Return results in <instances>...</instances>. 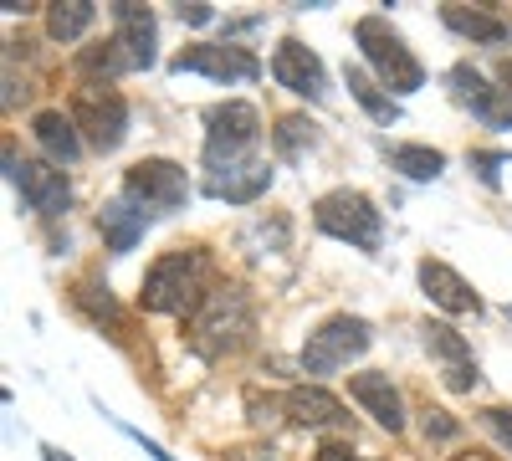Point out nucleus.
Segmentation results:
<instances>
[{
	"label": "nucleus",
	"instance_id": "1",
	"mask_svg": "<svg viewBox=\"0 0 512 461\" xmlns=\"http://www.w3.org/2000/svg\"><path fill=\"white\" fill-rule=\"evenodd\" d=\"M205 277H210V257L200 246L190 251H164V257L144 272V287H139V303L149 313H175V318H190L200 303H205Z\"/></svg>",
	"mask_w": 512,
	"mask_h": 461
},
{
	"label": "nucleus",
	"instance_id": "2",
	"mask_svg": "<svg viewBox=\"0 0 512 461\" xmlns=\"http://www.w3.org/2000/svg\"><path fill=\"white\" fill-rule=\"evenodd\" d=\"M354 41H359V52H364V62L374 67V77H379V88L390 93V98H405V93H420L425 88V67H420V57L405 47V36L390 26V16H359L354 21Z\"/></svg>",
	"mask_w": 512,
	"mask_h": 461
},
{
	"label": "nucleus",
	"instance_id": "3",
	"mask_svg": "<svg viewBox=\"0 0 512 461\" xmlns=\"http://www.w3.org/2000/svg\"><path fill=\"white\" fill-rule=\"evenodd\" d=\"M185 333H190V344H195L205 359H221V354L241 349L246 333H251V298H246L236 282L210 287L205 303L185 318Z\"/></svg>",
	"mask_w": 512,
	"mask_h": 461
},
{
	"label": "nucleus",
	"instance_id": "4",
	"mask_svg": "<svg viewBox=\"0 0 512 461\" xmlns=\"http://www.w3.org/2000/svg\"><path fill=\"white\" fill-rule=\"evenodd\" d=\"M256 139H262V113L246 98H231V103H216L205 113V170H226V164H241V159H256Z\"/></svg>",
	"mask_w": 512,
	"mask_h": 461
},
{
	"label": "nucleus",
	"instance_id": "5",
	"mask_svg": "<svg viewBox=\"0 0 512 461\" xmlns=\"http://www.w3.org/2000/svg\"><path fill=\"white\" fill-rule=\"evenodd\" d=\"M313 226L333 241H349L359 251H379V231H384V216L374 211V200L364 190H328L313 200Z\"/></svg>",
	"mask_w": 512,
	"mask_h": 461
},
{
	"label": "nucleus",
	"instance_id": "6",
	"mask_svg": "<svg viewBox=\"0 0 512 461\" xmlns=\"http://www.w3.org/2000/svg\"><path fill=\"white\" fill-rule=\"evenodd\" d=\"M374 344V323L354 318V313H333L328 323H318L303 344V369L308 374H338L349 359H359Z\"/></svg>",
	"mask_w": 512,
	"mask_h": 461
},
{
	"label": "nucleus",
	"instance_id": "7",
	"mask_svg": "<svg viewBox=\"0 0 512 461\" xmlns=\"http://www.w3.org/2000/svg\"><path fill=\"white\" fill-rule=\"evenodd\" d=\"M72 123H77V134L88 149L113 154L128 139V103H123V93L103 88V82H88V88H77V98H72Z\"/></svg>",
	"mask_w": 512,
	"mask_h": 461
},
{
	"label": "nucleus",
	"instance_id": "8",
	"mask_svg": "<svg viewBox=\"0 0 512 461\" xmlns=\"http://www.w3.org/2000/svg\"><path fill=\"white\" fill-rule=\"evenodd\" d=\"M190 195V180L175 159H139L123 170V200L139 205L144 216H169L180 211Z\"/></svg>",
	"mask_w": 512,
	"mask_h": 461
},
{
	"label": "nucleus",
	"instance_id": "9",
	"mask_svg": "<svg viewBox=\"0 0 512 461\" xmlns=\"http://www.w3.org/2000/svg\"><path fill=\"white\" fill-rule=\"evenodd\" d=\"M6 180L16 185V195H21L26 211L47 216V221L67 216V205H72V185H67V175L57 170V164H41V159H16V149L6 144Z\"/></svg>",
	"mask_w": 512,
	"mask_h": 461
},
{
	"label": "nucleus",
	"instance_id": "10",
	"mask_svg": "<svg viewBox=\"0 0 512 461\" xmlns=\"http://www.w3.org/2000/svg\"><path fill=\"white\" fill-rule=\"evenodd\" d=\"M169 67L216 77V82H256L262 77V62H256L246 47H236V41H195V47H185Z\"/></svg>",
	"mask_w": 512,
	"mask_h": 461
},
{
	"label": "nucleus",
	"instance_id": "11",
	"mask_svg": "<svg viewBox=\"0 0 512 461\" xmlns=\"http://www.w3.org/2000/svg\"><path fill=\"white\" fill-rule=\"evenodd\" d=\"M272 77L282 82L287 93L308 98V103H323L328 98V67L318 62L313 47H303V41H292V36L272 52Z\"/></svg>",
	"mask_w": 512,
	"mask_h": 461
},
{
	"label": "nucleus",
	"instance_id": "12",
	"mask_svg": "<svg viewBox=\"0 0 512 461\" xmlns=\"http://www.w3.org/2000/svg\"><path fill=\"white\" fill-rule=\"evenodd\" d=\"M446 82H451V93H456V103H466L472 108L487 129H512V98L502 93V88H492V82L472 67V62H456L451 72H446Z\"/></svg>",
	"mask_w": 512,
	"mask_h": 461
},
{
	"label": "nucleus",
	"instance_id": "13",
	"mask_svg": "<svg viewBox=\"0 0 512 461\" xmlns=\"http://www.w3.org/2000/svg\"><path fill=\"white\" fill-rule=\"evenodd\" d=\"M113 36H118V47L128 57V67L134 72H149L154 67V11L149 6H134V0H113Z\"/></svg>",
	"mask_w": 512,
	"mask_h": 461
},
{
	"label": "nucleus",
	"instance_id": "14",
	"mask_svg": "<svg viewBox=\"0 0 512 461\" xmlns=\"http://www.w3.org/2000/svg\"><path fill=\"white\" fill-rule=\"evenodd\" d=\"M420 287H425V298H431L441 313H451V318H461V313H482L477 287L466 282L456 267H446L441 257H425V262H420Z\"/></svg>",
	"mask_w": 512,
	"mask_h": 461
},
{
	"label": "nucleus",
	"instance_id": "15",
	"mask_svg": "<svg viewBox=\"0 0 512 461\" xmlns=\"http://www.w3.org/2000/svg\"><path fill=\"white\" fill-rule=\"evenodd\" d=\"M349 395H354V400L364 405V415H374V421L390 431V436L405 431V400H400V390L390 385V374H379V369L349 374Z\"/></svg>",
	"mask_w": 512,
	"mask_h": 461
},
{
	"label": "nucleus",
	"instance_id": "16",
	"mask_svg": "<svg viewBox=\"0 0 512 461\" xmlns=\"http://www.w3.org/2000/svg\"><path fill=\"white\" fill-rule=\"evenodd\" d=\"M272 190V164L262 159H241L226 170H205V195L210 200H231V205H251L256 195Z\"/></svg>",
	"mask_w": 512,
	"mask_h": 461
},
{
	"label": "nucleus",
	"instance_id": "17",
	"mask_svg": "<svg viewBox=\"0 0 512 461\" xmlns=\"http://www.w3.org/2000/svg\"><path fill=\"white\" fill-rule=\"evenodd\" d=\"M31 139L41 144V154H47L57 170L82 154V134H77L72 113H62V108H41V113L31 118Z\"/></svg>",
	"mask_w": 512,
	"mask_h": 461
},
{
	"label": "nucleus",
	"instance_id": "18",
	"mask_svg": "<svg viewBox=\"0 0 512 461\" xmlns=\"http://www.w3.org/2000/svg\"><path fill=\"white\" fill-rule=\"evenodd\" d=\"M282 405H287V415H292L297 426H313V431H323V426H344V421H349L344 400L328 395V390H318V385H297V390H287Z\"/></svg>",
	"mask_w": 512,
	"mask_h": 461
},
{
	"label": "nucleus",
	"instance_id": "19",
	"mask_svg": "<svg viewBox=\"0 0 512 461\" xmlns=\"http://www.w3.org/2000/svg\"><path fill=\"white\" fill-rule=\"evenodd\" d=\"M154 216H144L139 205H128L123 195L118 200H108L103 211H98V231H103V246L113 251V257H128V251L139 246V236H144V226H149Z\"/></svg>",
	"mask_w": 512,
	"mask_h": 461
},
{
	"label": "nucleus",
	"instance_id": "20",
	"mask_svg": "<svg viewBox=\"0 0 512 461\" xmlns=\"http://www.w3.org/2000/svg\"><path fill=\"white\" fill-rule=\"evenodd\" d=\"M441 21L466 36V41H477V47H507L512 41V26L492 11H472V6H441Z\"/></svg>",
	"mask_w": 512,
	"mask_h": 461
},
{
	"label": "nucleus",
	"instance_id": "21",
	"mask_svg": "<svg viewBox=\"0 0 512 461\" xmlns=\"http://www.w3.org/2000/svg\"><path fill=\"white\" fill-rule=\"evenodd\" d=\"M344 82H349V98H354L374 123H384V129H390V123L400 118V103L384 93V88H379V77H369L364 67H344Z\"/></svg>",
	"mask_w": 512,
	"mask_h": 461
},
{
	"label": "nucleus",
	"instance_id": "22",
	"mask_svg": "<svg viewBox=\"0 0 512 461\" xmlns=\"http://www.w3.org/2000/svg\"><path fill=\"white\" fill-rule=\"evenodd\" d=\"M390 154V170H400L405 180H436L446 170V154L431 144H384Z\"/></svg>",
	"mask_w": 512,
	"mask_h": 461
},
{
	"label": "nucleus",
	"instance_id": "23",
	"mask_svg": "<svg viewBox=\"0 0 512 461\" xmlns=\"http://www.w3.org/2000/svg\"><path fill=\"white\" fill-rule=\"evenodd\" d=\"M77 72L82 77H123V72H134V67H128V57H123V47H118V36H103V41H93V47H82L77 52Z\"/></svg>",
	"mask_w": 512,
	"mask_h": 461
},
{
	"label": "nucleus",
	"instance_id": "24",
	"mask_svg": "<svg viewBox=\"0 0 512 461\" xmlns=\"http://www.w3.org/2000/svg\"><path fill=\"white\" fill-rule=\"evenodd\" d=\"M93 21H98L93 0H57V6H47V31H52L57 41H77Z\"/></svg>",
	"mask_w": 512,
	"mask_h": 461
},
{
	"label": "nucleus",
	"instance_id": "25",
	"mask_svg": "<svg viewBox=\"0 0 512 461\" xmlns=\"http://www.w3.org/2000/svg\"><path fill=\"white\" fill-rule=\"evenodd\" d=\"M272 144H277L282 159H303V154L318 144V123H313L308 113H287V118H277Z\"/></svg>",
	"mask_w": 512,
	"mask_h": 461
},
{
	"label": "nucleus",
	"instance_id": "26",
	"mask_svg": "<svg viewBox=\"0 0 512 461\" xmlns=\"http://www.w3.org/2000/svg\"><path fill=\"white\" fill-rule=\"evenodd\" d=\"M425 349H431L446 369H456V364H472V344H466L451 323H425Z\"/></svg>",
	"mask_w": 512,
	"mask_h": 461
},
{
	"label": "nucleus",
	"instance_id": "27",
	"mask_svg": "<svg viewBox=\"0 0 512 461\" xmlns=\"http://www.w3.org/2000/svg\"><path fill=\"white\" fill-rule=\"evenodd\" d=\"M72 298H77V308L82 313H88L98 328H108V333H118V303L108 298V287H77L72 292Z\"/></svg>",
	"mask_w": 512,
	"mask_h": 461
},
{
	"label": "nucleus",
	"instance_id": "28",
	"mask_svg": "<svg viewBox=\"0 0 512 461\" xmlns=\"http://www.w3.org/2000/svg\"><path fill=\"white\" fill-rule=\"evenodd\" d=\"M466 164L477 170V180H482L487 190H497V185H502V164H507V154H502V149H472V154H466Z\"/></svg>",
	"mask_w": 512,
	"mask_h": 461
},
{
	"label": "nucleus",
	"instance_id": "29",
	"mask_svg": "<svg viewBox=\"0 0 512 461\" xmlns=\"http://www.w3.org/2000/svg\"><path fill=\"white\" fill-rule=\"evenodd\" d=\"M425 436H431V441H456L461 436V426H456V415H446V410H425Z\"/></svg>",
	"mask_w": 512,
	"mask_h": 461
},
{
	"label": "nucleus",
	"instance_id": "30",
	"mask_svg": "<svg viewBox=\"0 0 512 461\" xmlns=\"http://www.w3.org/2000/svg\"><path fill=\"white\" fill-rule=\"evenodd\" d=\"M482 426L512 451V410H507V405H487V410H482Z\"/></svg>",
	"mask_w": 512,
	"mask_h": 461
},
{
	"label": "nucleus",
	"instance_id": "31",
	"mask_svg": "<svg viewBox=\"0 0 512 461\" xmlns=\"http://www.w3.org/2000/svg\"><path fill=\"white\" fill-rule=\"evenodd\" d=\"M477 380H482V369H477V359H472V364H456V369H446V390H456V395H466V390H477Z\"/></svg>",
	"mask_w": 512,
	"mask_h": 461
},
{
	"label": "nucleus",
	"instance_id": "32",
	"mask_svg": "<svg viewBox=\"0 0 512 461\" xmlns=\"http://www.w3.org/2000/svg\"><path fill=\"white\" fill-rule=\"evenodd\" d=\"M180 21H190V26H210V21H216V6H205V0H190V6H180Z\"/></svg>",
	"mask_w": 512,
	"mask_h": 461
},
{
	"label": "nucleus",
	"instance_id": "33",
	"mask_svg": "<svg viewBox=\"0 0 512 461\" xmlns=\"http://www.w3.org/2000/svg\"><path fill=\"white\" fill-rule=\"evenodd\" d=\"M318 461H359V451L344 446V441H323V446H318Z\"/></svg>",
	"mask_w": 512,
	"mask_h": 461
},
{
	"label": "nucleus",
	"instance_id": "34",
	"mask_svg": "<svg viewBox=\"0 0 512 461\" xmlns=\"http://www.w3.org/2000/svg\"><path fill=\"white\" fill-rule=\"evenodd\" d=\"M118 431H123V436H134V441L144 446V456H154V461H175V456H164V446H154V441H144V431H134V426H123V421H118Z\"/></svg>",
	"mask_w": 512,
	"mask_h": 461
},
{
	"label": "nucleus",
	"instance_id": "35",
	"mask_svg": "<svg viewBox=\"0 0 512 461\" xmlns=\"http://www.w3.org/2000/svg\"><path fill=\"white\" fill-rule=\"evenodd\" d=\"M497 88L512 98V62H497Z\"/></svg>",
	"mask_w": 512,
	"mask_h": 461
},
{
	"label": "nucleus",
	"instance_id": "36",
	"mask_svg": "<svg viewBox=\"0 0 512 461\" xmlns=\"http://www.w3.org/2000/svg\"><path fill=\"white\" fill-rule=\"evenodd\" d=\"M41 456H47V461H72V456H67V451H57L52 441H41Z\"/></svg>",
	"mask_w": 512,
	"mask_h": 461
},
{
	"label": "nucleus",
	"instance_id": "37",
	"mask_svg": "<svg viewBox=\"0 0 512 461\" xmlns=\"http://www.w3.org/2000/svg\"><path fill=\"white\" fill-rule=\"evenodd\" d=\"M451 461H492L487 451H461V456H451Z\"/></svg>",
	"mask_w": 512,
	"mask_h": 461
}]
</instances>
